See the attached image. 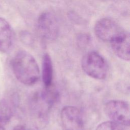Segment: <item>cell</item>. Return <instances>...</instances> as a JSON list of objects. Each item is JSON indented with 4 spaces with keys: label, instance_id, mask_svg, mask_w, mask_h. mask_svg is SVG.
Segmentation results:
<instances>
[{
    "label": "cell",
    "instance_id": "cell-1",
    "mask_svg": "<svg viewBox=\"0 0 130 130\" xmlns=\"http://www.w3.org/2000/svg\"><path fill=\"white\" fill-rule=\"evenodd\" d=\"M12 72L16 78L21 83L31 85L40 77V70L35 58L28 52H17L11 61Z\"/></svg>",
    "mask_w": 130,
    "mask_h": 130
},
{
    "label": "cell",
    "instance_id": "cell-2",
    "mask_svg": "<svg viewBox=\"0 0 130 130\" xmlns=\"http://www.w3.org/2000/svg\"><path fill=\"white\" fill-rule=\"evenodd\" d=\"M84 72L90 77L104 79L108 73V65L104 58L99 53L92 51L84 55L81 62Z\"/></svg>",
    "mask_w": 130,
    "mask_h": 130
},
{
    "label": "cell",
    "instance_id": "cell-3",
    "mask_svg": "<svg viewBox=\"0 0 130 130\" xmlns=\"http://www.w3.org/2000/svg\"><path fill=\"white\" fill-rule=\"evenodd\" d=\"M104 109L105 114L111 121L124 126H129V106L127 102L112 100L105 104Z\"/></svg>",
    "mask_w": 130,
    "mask_h": 130
},
{
    "label": "cell",
    "instance_id": "cell-4",
    "mask_svg": "<svg viewBox=\"0 0 130 130\" xmlns=\"http://www.w3.org/2000/svg\"><path fill=\"white\" fill-rule=\"evenodd\" d=\"M124 31L115 21L108 18L101 19L94 26L96 36L101 40L110 43Z\"/></svg>",
    "mask_w": 130,
    "mask_h": 130
},
{
    "label": "cell",
    "instance_id": "cell-5",
    "mask_svg": "<svg viewBox=\"0 0 130 130\" xmlns=\"http://www.w3.org/2000/svg\"><path fill=\"white\" fill-rule=\"evenodd\" d=\"M37 27L40 36L46 40H53L58 36V22L55 17L50 12H43L40 15L37 21Z\"/></svg>",
    "mask_w": 130,
    "mask_h": 130
},
{
    "label": "cell",
    "instance_id": "cell-6",
    "mask_svg": "<svg viewBox=\"0 0 130 130\" xmlns=\"http://www.w3.org/2000/svg\"><path fill=\"white\" fill-rule=\"evenodd\" d=\"M61 120L63 130H84L83 117L77 107H63L61 111Z\"/></svg>",
    "mask_w": 130,
    "mask_h": 130
},
{
    "label": "cell",
    "instance_id": "cell-7",
    "mask_svg": "<svg viewBox=\"0 0 130 130\" xmlns=\"http://www.w3.org/2000/svg\"><path fill=\"white\" fill-rule=\"evenodd\" d=\"M114 53L120 59L129 61L130 59V38L129 33L124 31L110 42Z\"/></svg>",
    "mask_w": 130,
    "mask_h": 130
},
{
    "label": "cell",
    "instance_id": "cell-8",
    "mask_svg": "<svg viewBox=\"0 0 130 130\" xmlns=\"http://www.w3.org/2000/svg\"><path fill=\"white\" fill-rule=\"evenodd\" d=\"M13 39V31L10 24L0 17V52H8L12 46Z\"/></svg>",
    "mask_w": 130,
    "mask_h": 130
},
{
    "label": "cell",
    "instance_id": "cell-9",
    "mask_svg": "<svg viewBox=\"0 0 130 130\" xmlns=\"http://www.w3.org/2000/svg\"><path fill=\"white\" fill-rule=\"evenodd\" d=\"M42 76L46 88L51 87L53 79V66L51 57L47 53L44 54L43 57Z\"/></svg>",
    "mask_w": 130,
    "mask_h": 130
},
{
    "label": "cell",
    "instance_id": "cell-10",
    "mask_svg": "<svg viewBox=\"0 0 130 130\" xmlns=\"http://www.w3.org/2000/svg\"><path fill=\"white\" fill-rule=\"evenodd\" d=\"M13 116L12 109L9 103L4 100H0V123L9 122Z\"/></svg>",
    "mask_w": 130,
    "mask_h": 130
},
{
    "label": "cell",
    "instance_id": "cell-11",
    "mask_svg": "<svg viewBox=\"0 0 130 130\" xmlns=\"http://www.w3.org/2000/svg\"><path fill=\"white\" fill-rule=\"evenodd\" d=\"M125 127L111 120L100 123L95 130H126Z\"/></svg>",
    "mask_w": 130,
    "mask_h": 130
},
{
    "label": "cell",
    "instance_id": "cell-12",
    "mask_svg": "<svg viewBox=\"0 0 130 130\" xmlns=\"http://www.w3.org/2000/svg\"><path fill=\"white\" fill-rule=\"evenodd\" d=\"M0 130H6L2 125H0Z\"/></svg>",
    "mask_w": 130,
    "mask_h": 130
},
{
    "label": "cell",
    "instance_id": "cell-13",
    "mask_svg": "<svg viewBox=\"0 0 130 130\" xmlns=\"http://www.w3.org/2000/svg\"><path fill=\"white\" fill-rule=\"evenodd\" d=\"M23 130H30V129H26V128H24V129H23Z\"/></svg>",
    "mask_w": 130,
    "mask_h": 130
}]
</instances>
